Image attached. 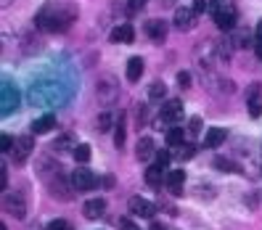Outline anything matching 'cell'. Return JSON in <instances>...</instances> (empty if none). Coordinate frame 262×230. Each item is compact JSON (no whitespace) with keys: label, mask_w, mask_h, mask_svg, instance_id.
Returning <instances> with one entry per match:
<instances>
[{"label":"cell","mask_w":262,"mask_h":230,"mask_svg":"<svg viewBox=\"0 0 262 230\" xmlns=\"http://www.w3.org/2000/svg\"><path fill=\"white\" fill-rule=\"evenodd\" d=\"M77 19V6H48L37 13V27L42 32H67Z\"/></svg>","instance_id":"1"},{"label":"cell","mask_w":262,"mask_h":230,"mask_svg":"<svg viewBox=\"0 0 262 230\" xmlns=\"http://www.w3.org/2000/svg\"><path fill=\"white\" fill-rule=\"evenodd\" d=\"M212 19L220 29H233L238 21V8H236V0H212Z\"/></svg>","instance_id":"2"},{"label":"cell","mask_w":262,"mask_h":230,"mask_svg":"<svg viewBox=\"0 0 262 230\" xmlns=\"http://www.w3.org/2000/svg\"><path fill=\"white\" fill-rule=\"evenodd\" d=\"M96 96H98V101L103 103V106H109L112 101H117V96H119V85H117V80L112 74H103L101 80H98V85H96Z\"/></svg>","instance_id":"3"},{"label":"cell","mask_w":262,"mask_h":230,"mask_svg":"<svg viewBox=\"0 0 262 230\" xmlns=\"http://www.w3.org/2000/svg\"><path fill=\"white\" fill-rule=\"evenodd\" d=\"M3 209L16 220L27 217V201H24L21 193H3Z\"/></svg>","instance_id":"4"},{"label":"cell","mask_w":262,"mask_h":230,"mask_svg":"<svg viewBox=\"0 0 262 230\" xmlns=\"http://www.w3.org/2000/svg\"><path fill=\"white\" fill-rule=\"evenodd\" d=\"M48 191H51V196H53V198H58V201H69V198L74 196V186H72V180H69V177H61V175H56V177L51 180Z\"/></svg>","instance_id":"5"},{"label":"cell","mask_w":262,"mask_h":230,"mask_svg":"<svg viewBox=\"0 0 262 230\" xmlns=\"http://www.w3.org/2000/svg\"><path fill=\"white\" fill-rule=\"evenodd\" d=\"M32 148H35V141L32 135H21L16 137V143H13V151H11V159L16 164H24L29 156H32Z\"/></svg>","instance_id":"6"},{"label":"cell","mask_w":262,"mask_h":230,"mask_svg":"<svg viewBox=\"0 0 262 230\" xmlns=\"http://www.w3.org/2000/svg\"><path fill=\"white\" fill-rule=\"evenodd\" d=\"M159 119L169 127H178V122H183V101H167L159 111Z\"/></svg>","instance_id":"7"},{"label":"cell","mask_w":262,"mask_h":230,"mask_svg":"<svg viewBox=\"0 0 262 230\" xmlns=\"http://www.w3.org/2000/svg\"><path fill=\"white\" fill-rule=\"evenodd\" d=\"M69 180H72L74 191H90L96 186V175L90 172L88 167H74V172L69 175Z\"/></svg>","instance_id":"8"},{"label":"cell","mask_w":262,"mask_h":230,"mask_svg":"<svg viewBox=\"0 0 262 230\" xmlns=\"http://www.w3.org/2000/svg\"><path fill=\"white\" fill-rule=\"evenodd\" d=\"M127 206H130V212L135 214V217H143V220H151L154 214H157V204L146 201V198H141V196H133L127 201Z\"/></svg>","instance_id":"9"},{"label":"cell","mask_w":262,"mask_h":230,"mask_svg":"<svg viewBox=\"0 0 262 230\" xmlns=\"http://www.w3.org/2000/svg\"><path fill=\"white\" fill-rule=\"evenodd\" d=\"M183 182H186V172L183 170H172V172H167V177H164V186H167V191L172 196L183 193Z\"/></svg>","instance_id":"10"},{"label":"cell","mask_w":262,"mask_h":230,"mask_svg":"<svg viewBox=\"0 0 262 230\" xmlns=\"http://www.w3.org/2000/svg\"><path fill=\"white\" fill-rule=\"evenodd\" d=\"M175 27L183 29V32H186V29H193L196 27V11L193 8H178L175 11Z\"/></svg>","instance_id":"11"},{"label":"cell","mask_w":262,"mask_h":230,"mask_svg":"<svg viewBox=\"0 0 262 230\" xmlns=\"http://www.w3.org/2000/svg\"><path fill=\"white\" fill-rule=\"evenodd\" d=\"M246 106H249V114L254 119L262 114V90H259V85L249 87V93H246Z\"/></svg>","instance_id":"12"},{"label":"cell","mask_w":262,"mask_h":230,"mask_svg":"<svg viewBox=\"0 0 262 230\" xmlns=\"http://www.w3.org/2000/svg\"><path fill=\"white\" fill-rule=\"evenodd\" d=\"M167 21L164 19H154V21H148L146 24V35L154 40V42H164V37H167Z\"/></svg>","instance_id":"13"},{"label":"cell","mask_w":262,"mask_h":230,"mask_svg":"<svg viewBox=\"0 0 262 230\" xmlns=\"http://www.w3.org/2000/svg\"><path fill=\"white\" fill-rule=\"evenodd\" d=\"M135 156H138V162H148V159L157 156V146H154L151 137H141V141H138V146H135Z\"/></svg>","instance_id":"14"},{"label":"cell","mask_w":262,"mask_h":230,"mask_svg":"<svg viewBox=\"0 0 262 230\" xmlns=\"http://www.w3.org/2000/svg\"><path fill=\"white\" fill-rule=\"evenodd\" d=\"M103 212H106V201H103V198H90V201H85V206H82V214L88 220L103 217Z\"/></svg>","instance_id":"15"},{"label":"cell","mask_w":262,"mask_h":230,"mask_svg":"<svg viewBox=\"0 0 262 230\" xmlns=\"http://www.w3.org/2000/svg\"><path fill=\"white\" fill-rule=\"evenodd\" d=\"M135 40V29H133V24H119V27H114L112 29V42H133Z\"/></svg>","instance_id":"16"},{"label":"cell","mask_w":262,"mask_h":230,"mask_svg":"<svg viewBox=\"0 0 262 230\" xmlns=\"http://www.w3.org/2000/svg\"><path fill=\"white\" fill-rule=\"evenodd\" d=\"M225 137H228V132L223 127H209L207 135H204V146L207 148H217L220 143H225Z\"/></svg>","instance_id":"17"},{"label":"cell","mask_w":262,"mask_h":230,"mask_svg":"<svg viewBox=\"0 0 262 230\" xmlns=\"http://www.w3.org/2000/svg\"><path fill=\"white\" fill-rule=\"evenodd\" d=\"M141 74H143V58L141 56H133L127 61V80L130 82H138V80H141Z\"/></svg>","instance_id":"18"},{"label":"cell","mask_w":262,"mask_h":230,"mask_svg":"<svg viewBox=\"0 0 262 230\" xmlns=\"http://www.w3.org/2000/svg\"><path fill=\"white\" fill-rule=\"evenodd\" d=\"M56 127V117L53 114H45V117H40L35 125H32V132L35 135H45V132H51Z\"/></svg>","instance_id":"19"},{"label":"cell","mask_w":262,"mask_h":230,"mask_svg":"<svg viewBox=\"0 0 262 230\" xmlns=\"http://www.w3.org/2000/svg\"><path fill=\"white\" fill-rule=\"evenodd\" d=\"M3 98H6V103H3V114H8V111L16 109L19 93H16V87H13V85H3Z\"/></svg>","instance_id":"20"},{"label":"cell","mask_w":262,"mask_h":230,"mask_svg":"<svg viewBox=\"0 0 262 230\" xmlns=\"http://www.w3.org/2000/svg\"><path fill=\"white\" fill-rule=\"evenodd\" d=\"M167 146H172V148L186 146V132H183L180 127H169L167 130Z\"/></svg>","instance_id":"21"},{"label":"cell","mask_w":262,"mask_h":230,"mask_svg":"<svg viewBox=\"0 0 262 230\" xmlns=\"http://www.w3.org/2000/svg\"><path fill=\"white\" fill-rule=\"evenodd\" d=\"M162 177H164V170H159V167H154V164H151L148 170H146V182H148L151 188H159Z\"/></svg>","instance_id":"22"},{"label":"cell","mask_w":262,"mask_h":230,"mask_svg":"<svg viewBox=\"0 0 262 230\" xmlns=\"http://www.w3.org/2000/svg\"><path fill=\"white\" fill-rule=\"evenodd\" d=\"M114 143L117 148L125 146V114H117V127H114Z\"/></svg>","instance_id":"23"},{"label":"cell","mask_w":262,"mask_h":230,"mask_svg":"<svg viewBox=\"0 0 262 230\" xmlns=\"http://www.w3.org/2000/svg\"><path fill=\"white\" fill-rule=\"evenodd\" d=\"M72 153H74V162L88 164V159H90V146H88V143H77V146L72 148Z\"/></svg>","instance_id":"24"},{"label":"cell","mask_w":262,"mask_h":230,"mask_svg":"<svg viewBox=\"0 0 262 230\" xmlns=\"http://www.w3.org/2000/svg\"><path fill=\"white\" fill-rule=\"evenodd\" d=\"M167 96V85L164 82H154L151 87H148V101H159V98H164Z\"/></svg>","instance_id":"25"},{"label":"cell","mask_w":262,"mask_h":230,"mask_svg":"<svg viewBox=\"0 0 262 230\" xmlns=\"http://www.w3.org/2000/svg\"><path fill=\"white\" fill-rule=\"evenodd\" d=\"M212 164H214V170H220V172H238V167H233L228 159H220V156L214 159Z\"/></svg>","instance_id":"26"},{"label":"cell","mask_w":262,"mask_h":230,"mask_svg":"<svg viewBox=\"0 0 262 230\" xmlns=\"http://www.w3.org/2000/svg\"><path fill=\"white\" fill-rule=\"evenodd\" d=\"M112 119H114V117H112L109 111H103V114H101V117L96 119V127H98L101 132H106V130H109V127H112Z\"/></svg>","instance_id":"27"},{"label":"cell","mask_w":262,"mask_h":230,"mask_svg":"<svg viewBox=\"0 0 262 230\" xmlns=\"http://www.w3.org/2000/svg\"><path fill=\"white\" fill-rule=\"evenodd\" d=\"M167 164H169V153L167 151H157V156H154V167H159V170L167 172Z\"/></svg>","instance_id":"28"},{"label":"cell","mask_w":262,"mask_h":230,"mask_svg":"<svg viewBox=\"0 0 262 230\" xmlns=\"http://www.w3.org/2000/svg\"><path fill=\"white\" fill-rule=\"evenodd\" d=\"M146 3H148V0H130V3H127V13H130V16H135L138 11H143Z\"/></svg>","instance_id":"29"},{"label":"cell","mask_w":262,"mask_h":230,"mask_svg":"<svg viewBox=\"0 0 262 230\" xmlns=\"http://www.w3.org/2000/svg\"><path fill=\"white\" fill-rule=\"evenodd\" d=\"M178 87H183V90L191 87V74H188V72H180V74H178Z\"/></svg>","instance_id":"30"},{"label":"cell","mask_w":262,"mask_h":230,"mask_svg":"<svg viewBox=\"0 0 262 230\" xmlns=\"http://www.w3.org/2000/svg\"><path fill=\"white\" fill-rule=\"evenodd\" d=\"M193 151H196V148L188 146V143H186V146H180V148H178V159H191V156H193Z\"/></svg>","instance_id":"31"},{"label":"cell","mask_w":262,"mask_h":230,"mask_svg":"<svg viewBox=\"0 0 262 230\" xmlns=\"http://www.w3.org/2000/svg\"><path fill=\"white\" fill-rule=\"evenodd\" d=\"M188 132H191V135H199V132H202V119H199V117L188 119Z\"/></svg>","instance_id":"32"},{"label":"cell","mask_w":262,"mask_h":230,"mask_svg":"<svg viewBox=\"0 0 262 230\" xmlns=\"http://www.w3.org/2000/svg\"><path fill=\"white\" fill-rule=\"evenodd\" d=\"M13 143H16V141H13L11 135H3V137H0V148H3V153L13 151Z\"/></svg>","instance_id":"33"},{"label":"cell","mask_w":262,"mask_h":230,"mask_svg":"<svg viewBox=\"0 0 262 230\" xmlns=\"http://www.w3.org/2000/svg\"><path fill=\"white\" fill-rule=\"evenodd\" d=\"M69 143H72V137L69 135H61L58 141H56V151H69Z\"/></svg>","instance_id":"34"},{"label":"cell","mask_w":262,"mask_h":230,"mask_svg":"<svg viewBox=\"0 0 262 230\" xmlns=\"http://www.w3.org/2000/svg\"><path fill=\"white\" fill-rule=\"evenodd\" d=\"M48 230H72V227H69L67 220H53V222L48 225Z\"/></svg>","instance_id":"35"},{"label":"cell","mask_w":262,"mask_h":230,"mask_svg":"<svg viewBox=\"0 0 262 230\" xmlns=\"http://www.w3.org/2000/svg\"><path fill=\"white\" fill-rule=\"evenodd\" d=\"M0 186H3V191L8 188V172H6V164L0 167Z\"/></svg>","instance_id":"36"},{"label":"cell","mask_w":262,"mask_h":230,"mask_svg":"<svg viewBox=\"0 0 262 230\" xmlns=\"http://www.w3.org/2000/svg\"><path fill=\"white\" fill-rule=\"evenodd\" d=\"M119 225H122V230H138V227H135V225L127 220V217H122V220H119Z\"/></svg>","instance_id":"37"},{"label":"cell","mask_w":262,"mask_h":230,"mask_svg":"<svg viewBox=\"0 0 262 230\" xmlns=\"http://www.w3.org/2000/svg\"><path fill=\"white\" fill-rule=\"evenodd\" d=\"M204 8H207V3H204V0H196V6H193V11H196V13H202Z\"/></svg>","instance_id":"38"},{"label":"cell","mask_w":262,"mask_h":230,"mask_svg":"<svg viewBox=\"0 0 262 230\" xmlns=\"http://www.w3.org/2000/svg\"><path fill=\"white\" fill-rule=\"evenodd\" d=\"M254 37L262 42V21H257V27H254Z\"/></svg>","instance_id":"39"},{"label":"cell","mask_w":262,"mask_h":230,"mask_svg":"<svg viewBox=\"0 0 262 230\" xmlns=\"http://www.w3.org/2000/svg\"><path fill=\"white\" fill-rule=\"evenodd\" d=\"M254 51H257V58L262 61V42H257V48H254Z\"/></svg>","instance_id":"40"},{"label":"cell","mask_w":262,"mask_h":230,"mask_svg":"<svg viewBox=\"0 0 262 230\" xmlns=\"http://www.w3.org/2000/svg\"><path fill=\"white\" fill-rule=\"evenodd\" d=\"M151 230H167L164 225H151Z\"/></svg>","instance_id":"41"},{"label":"cell","mask_w":262,"mask_h":230,"mask_svg":"<svg viewBox=\"0 0 262 230\" xmlns=\"http://www.w3.org/2000/svg\"><path fill=\"white\" fill-rule=\"evenodd\" d=\"M0 230H6V227H3V225H0Z\"/></svg>","instance_id":"42"}]
</instances>
